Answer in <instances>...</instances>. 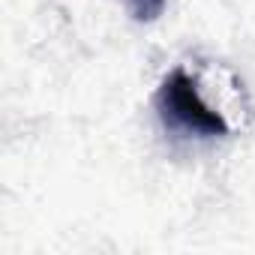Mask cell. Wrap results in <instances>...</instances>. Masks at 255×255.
<instances>
[{"mask_svg": "<svg viewBox=\"0 0 255 255\" xmlns=\"http://www.w3.org/2000/svg\"><path fill=\"white\" fill-rule=\"evenodd\" d=\"M156 108H159L162 123L171 126V129H180V132H189V135H201V138L228 135L225 117L201 99L195 78L186 69H180V66L171 69L162 78V84L156 90Z\"/></svg>", "mask_w": 255, "mask_h": 255, "instance_id": "1", "label": "cell"}, {"mask_svg": "<svg viewBox=\"0 0 255 255\" xmlns=\"http://www.w3.org/2000/svg\"><path fill=\"white\" fill-rule=\"evenodd\" d=\"M126 6H129L132 18H138V21H153V18L165 9V0H126Z\"/></svg>", "mask_w": 255, "mask_h": 255, "instance_id": "2", "label": "cell"}]
</instances>
